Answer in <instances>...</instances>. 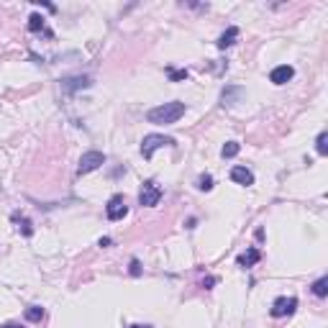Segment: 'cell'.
I'll return each instance as SVG.
<instances>
[{
	"label": "cell",
	"mask_w": 328,
	"mask_h": 328,
	"mask_svg": "<svg viewBox=\"0 0 328 328\" xmlns=\"http://www.w3.org/2000/svg\"><path fill=\"white\" fill-rule=\"evenodd\" d=\"M13 221L18 223V231H21L23 236H33V226H31V221H28L26 216H18V213H13Z\"/></svg>",
	"instance_id": "cell-15"
},
{
	"label": "cell",
	"mask_w": 328,
	"mask_h": 328,
	"mask_svg": "<svg viewBox=\"0 0 328 328\" xmlns=\"http://www.w3.org/2000/svg\"><path fill=\"white\" fill-rule=\"evenodd\" d=\"M110 243H113V241H110L108 236H103V238H100V246H110Z\"/></svg>",
	"instance_id": "cell-24"
},
{
	"label": "cell",
	"mask_w": 328,
	"mask_h": 328,
	"mask_svg": "<svg viewBox=\"0 0 328 328\" xmlns=\"http://www.w3.org/2000/svg\"><path fill=\"white\" fill-rule=\"evenodd\" d=\"M315 151L320 154V156H325L328 154V134L323 131V134H318V139H315Z\"/></svg>",
	"instance_id": "cell-19"
},
{
	"label": "cell",
	"mask_w": 328,
	"mask_h": 328,
	"mask_svg": "<svg viewBox=\"0 0 328 328\" xmlns=\"http://www.w3.org/2000/svg\"><path fill=\"white\" fill-rule=\"evenodd\" d=\"M197 190H202V192L213 190V177H211V175H200V177H197Z\"/></svg>",
	"instance_id": "cell-20"
},
{
	"label": "cell",
	"mask_w": 328,
	"mask_h": 328,
	"mask_svg": "<svg viewBox=\"0 0 328 328\" xmlns=\"http://www.w3.org/2000/svg\"><path fill=\"white\" fill-rule=\"evenodd\" d=\"M293 77H295V69L290 64H279V67H274L269 72V82H272V85H284V82H290Z\"/></svg>",
	"instance_id": "cell-8"
},
{
	"label": "cell",
	"mask_w": 328,
	"mask_h": 328,
	"mask_svg": "<svg viewBox=\"0 0 328 328\" xmlns=\"http://www.w3.org/2000/svg\"><path fill=\"white\" fill-rule=\"evenodd\" d=\"M23 315H26V320H31V323H41V318H44V308H41V305H28V308L23 310Z\"/></svg>",
	"instance_id": "cell-14"
},
{
	"label": "cell",
	"mask_w": 328,
	"mask_h": 328,
	"mask_svg": "<svg viewBox=\"0 0 328 328\" xmlns=\"http://www.w3.org/2000/svg\"><path fill=\"white\" fill-rule=\"evenodd\" d=\"M105 164V154L103 151H85L79 156V164H77V172L79 175H90V172H95V170H100Z\"/></svg>",
	"instance_id": "cell-4"
},
{
	"label": "cell",
	"mask_w": 328,
	"mask_h": 328,
	"mask_svg": "<svg viewBox=\"0 0 328 328\" xmlns=\"http://www.w3.org/2000/svg\"><path fill=\"white\" fill-rule=\"evenodd\" d=\"M187 105L180 103V100H172V103H161L156 108H151L146 113V120L154 123V126H170V123H177L182 115H185Z\"/></svg>",
	"instance_id": "cell-1"
},
{
	"label": "cell",
	"mask_w": 328,
	"mask_h": 328,
	"mask_svg": "<svg viewBox=\"0 0 328 328\" xmlns=\"http://www.w3.org/2000/svg\"><path fill=\"white\" fill-rule=\"evenodd\" d=\"M298 308V298H277L269 308L272 318H284V315H293Z\"/></svg>",
	"instance_id": "cell-6"
},
{
	"label": "cell",
	"mask_w": 328,
	"mask_h": 328,
	"mask_svg": "<svg viewBox=\"0 0 328 328\" xmlns=\"http://www.w3.org/2000/svg\"><path fill=\"white\" fill-rule=\"evenodd\" d=\"M129 274H131V277H139V274H141V262H139V259H131V264H129Z\"/></svg>",
	"instance_id": "cell-21"
},
{
	"label": "cell",
	"mask_w": 328,
	"mask_h": 328,
	"mask_svg": "<svg viewBox=\"0 0 328 328\" xmlns=\"http://www.w3.org/2000/svg\"><path fill=\"white\" fill-rule=\"evenodd\" d=\"M238 151H241V144H238V141H228V144H223L221 156H223V159H233Z\"/></svg>",
	"instance_id": "cell-17"
},
{
	"label": "cell",
	"mask_w": 328,
	"mask_h": 328,
	"mask_svg": "<svg viewBox=\"0 0 328 328\" xmlns=\"http://www.w3.org/2000/svg\"><path fill=\"white\" fill-rule=\"evenodd\" d=\"M310 290H313V295H315V298H325V295H328V277H320V279H315Z\"/></svg>",
	"instance_id": "cell-16"
},
{
	"label": "cell",
	"mask_w": 328,
	"mask_h": 328,
	"mask_svg": "<svg viewBox=\"0 0 328 328\" xmlns=\"http://www.w3.org/2000/svg\"><path fill=\"white\" fill-rule=\"evenodd\" d=\"M131 328H151V325H131Z\"/></svg>",
	"instance_id": "cell-25"
},
{
	"label": "cell",
	"mask_w": 328,
	"mask_h": 328,
	"mask_svg": "<svg viewBox=\"0 0 328 328\" xmlns=\"http://www.w3.org/2000/svg\"><path fill=\"white\" fill-rule=\"evenodd\" d=\"M236 38H238V28H236V26H228V28L218 36L216 47H218V49H228V47H233V44H236Z\"/></svg>",
	"instance_id": "cell-11"
},
{
	"label": "cell",
	"mask_w": 328,
	"mask_h": 328,
	"mask_svg": "<svg viewBox=\"0 0 328 328\" xmlns=\"http://www.w3.org/2000/svg\"><path fill=\"white\" fill-rule=\"evenodd\" d=\"M241 95V88H226L223 93H221V105L223 108H231L233 105V98H238Z\"/></svg>",
	"instance_id": "cell-13"
},
{
	"label": "cell",
	"mask_w": 328,
	"mask_h": 328,
	"mask_svg": "<svg viewBox=\"0 0 328 328\" xmlns=\"http://www.w3.org/2000/svg\"><path fill=\"white\" fill-rule=\"evenodd\" d=\"M216 282H218V279H216V277H205V279H202V282H200V287H205V290H211V287H213V284H216Z\"/></svg>",
	"instance_id": "cell-22"
},
{
	"label": "cell",
	"mask_w": 328,
	"mask_h": 328,
	"mask_svg": "<svg viewBox=\"0 0 328 328\" xmlns=\"http://www.w3.org/2000/svg\"><path fill=\"white\" fill-rule=\"evenodd\" d=\"M129 213V205H126V197L123 195H113L105 205V216L108 221H123V216Z\"/></svg>",
	"instance_id": "cell-5"
},
{
	"label": "cell",
	"mask_w": 328,
	"mask_h": 328,
	"mask_svg": "<svg viewBox=\"0 0 328 328\" xmlns=\"http://www.w3.org/2000/svg\"><path fill=\"white\" fill-rule=\"evenodd\" d=\"M231 180H233L236 185L252 187V185H254V172L246 170V167H233V170H231Z\"/></svg>",
	"instance_id": "cell-10"
},
{
	"label": "cell",
	"mask_w": 328,
	"mask_h": 328,
	"mask_svg": "<svg viewBox=\"0 0 328 328\" xmlns=\"http://www.w3.org/2000/svg\"><path fill=\"white\" fill-rule=\"evenodd\" d=\"M164 146H175V139L172 136H164V134H149L144 136L141 141V156L144 159H151L156 149H164Z\"/></svg>",
	"instance_id": "cell-2"
},
{
	"label": "cell",
	"mask_w": 328,
	"mask_h": 328,
	"mask_svg": "<svg viewBox=\"0 0 328 328\" xmlns=\"http://www.w3.org/2000/svg\"><path fill=\"white\" fill-rule=\"evenodd\" d=\"M161 195H164L161 187L154 180H146L141 185V190H139V205H144V208H154V205H159Z\"/></svg>",
	"instance_id": "cell-3"
},
{
	"label": "cell",
	"mask_w": 328,
	"mask_h": 328,
	"mask_svg": "<svg viewBox=\"0 0 328 328\" xmlns=\"http://www.w3.org/2000/svg\"><path fill=\"white\" fill-rule=\"evenodd\" d=\"M88 88H93V77H88V74H74V77L62 79L64 93H77V90H88Z\"/></svg>",
	"instance_id": "cell-7"
},
{
	"label": "cell",
	"mask_w": 328,
	"mask_h": 328,
	"mask_svg": "<svg viewBox=\"0 0 328 328\" xmlns=\"http://www.w3.org/2000/svg\"><path fill=\"white\" fill-rule=\"evenodd\" d=\"M0 328H23V325H21V323H3Z\"/></svg>",
	"instance_id": "cell-23"
},
{
	"label": "cell",
	"mask_w": 328,
	"mask_h": 328,
	"mask_svg": "<svg viewBox=\"0 0 328 328\" xmlns=\"http://www.w3.org/2000/svg\"><path fill=\"white\" fill-rule=\"evenodd\" d=\"M28 31H31V33H38V31L49 33V31H47V18L38 16V13H31V16H28Z\"/></svg>",
	"instance_id": "cell-12"
},
{
	"label": "cell",
	"mask_w": 328,
	"mask_h": 328,
	"mask_svg": "<svg viewBox=\"0 0 328 328\" xmlns=\"http://www.w3.org/2000/svg\"><path fill=\"white\" fill-rule=\"evenodd\" d=\"M167 77H170L172 82H182V79H187V77H190V72H187V69H175V67H167Z\"/></svg>",
	"instance_id": "cell-18"
},
{
	"label": "cell",
	"mask_w": 328,
	"mask_h": 328,
	"mask_svg": "<svg viewBox=\"0 0 328 328\" xmlns=\"http://www.w3.org/2000/svg\"><path fill=\"white\" fill-rule=\"evenodd\" d=\"M259 259H262V252L257 249V246H249V249H246L243 254H238L236 264H238V267H243V269H249V267H254Z\"/></svg>",
	"instance_id": "cell-9"
}]
</instances>
